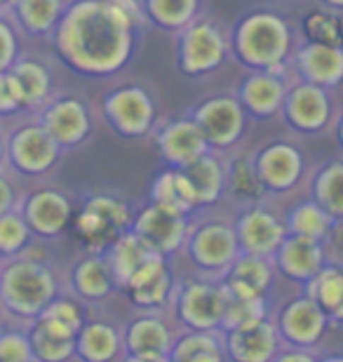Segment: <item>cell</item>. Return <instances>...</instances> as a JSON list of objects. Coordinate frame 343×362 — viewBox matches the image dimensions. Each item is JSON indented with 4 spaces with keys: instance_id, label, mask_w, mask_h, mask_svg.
Instances as JSON below:
<instances>
[{
    "instance_id": "cell-16",
    "label": "cell",
    "mask_w": 343,
    "mask_h": 362,
    "mask_svg": "<svg viewBox=\"0 0 343 362\" xmlns=\"http://www.w3.org/2000/svg\"><path fill=\"white\" fill-rule=\"evenodd\" d=\"M111 111L115 115V120H120V125H125V127L141 129L146 122H149V104H146L144 94L136 90L120 92L118 97L113 99Z\"/></svg>"
},
{
    "instance_id": "cell-26",
    "label": "cell",
    "mask_w": 343,
    "mask_h": 362,
    "mask_svg": "<svg viewBox=\"0 0 343 362\" xmlns=\"http://www.w3.org/2000/svg\"><path fill=\"white\" fill-rule=\"evenodd\" d=\"M245 97L259 111H271L280 99V85L273 78H254L245 88Z\"/></svg>"
},
{
    "instance_id": "cell-12",
    "label": "cell",
    "mask_w": 343,
    "mask_h": 362,
    "mask_svg": "<svg viewBox=\"0 0 343 362\" xmlns=\"http://www.w3.org/2000/svg\"><path fill=\"white\" fill-rule=\"evenodd\" d=\"M85 127V113L76 101H64L57 104L52 111L47 113V129L54 139H59L64 144H71L80 139Z\"/></svg>"
},
{
    "instance_id": "cell-38",
    "label": "cell",
    "mask_w": 343,
    "mask_h": 362,
    "mask_svg": "<svg viewBox=\"0 0 343 362\" xmlns=\"http://www.w3.org/2000/svg\"><path fill=\"white\" fill-rule=\"evenodd\" d=\"M153 7L165 21H179L191 10V0H153Z\"/></svg>"
},
{
    "instance_id": "cell-3",
    "label": "cell",
    "mask_w": 343,
    "mask_h": 362,
    "mask_svg": "<svg viewBox=\"0 0 343 362\" xmlns=\"http://www.w3.org/2000/svg\"><path fill=\"white\" fill-rule=\"evenodd\" d=\"M226 292L214 285H191L184 296V313L198 327H211L223 313Z\"/></svg>"
},
{
    "instance_id": "cell-42",
    "label": "cell",
    "mask_w": 343,
    "mask_h": 362,
    "mask_svg": "<svg viewBox=\"0 0 343 362\" xmlns=\"http://www.w3.org/2000/svg\"><path fill=\"white\" fill-rule=\"evenodd\" d=\"M7 54H10V38H7V33L0 28V64H3V57L7 59Z\"/></svg>"
},
{
    "instance_id": "cell-39",
    "label": "cell",
    "mask_w": 343,
    "mask_h": 362,
    "mask_svg": "<svg viewBox=\"0 0 343 362\" xmlns=\"http://www.w3.org/2000/svg\"><path fill=\"white\" fill-rule=\"evenodd\" d=\"M28 356L26 341L21 337H3L0 339V358H12V360H24Z\"/></svg>"
},
{
    "instance_id": "cell-21",
    "label": "cell",
    "mask_w": 343,
    "mask_h": 362,
    "mask_svg": "<svg viewBox=\"0 0 343 362\" xmlns=\"http://www.w3.org/2000/svg\"><path fill=\"white\" fill-rule=\"evenodd\" d=\"M233 252V235L223 226H209L198 240V255L207 264H221Z\"/></svg>"
},
{
    "instance_id": "cell-28",
    "label": "cell",
    "mask_w": 343,
    "mask_h": 362,
    "mask_svg": "<svg viewBox=\"0 0 343 362\" xmlns=\"http://www.w3.org/2000/svg\"><path fill=\"white\" fill-rule=\"evenodd\" d=\"M318 294L322 308H327L330 313H339L341 306V275L337 269H327L318 278Z\"/></svg>"
},
{
    "instance_id": "cell-41",
    "label": "cell",
    "mask_w": 343,
    "mask_h": 362,
    "mask_svg": "<svg viewBox=\"0 0 343 362\" xmlns=\"http://www.w3.org/2000/svg\"><path fill=\"white\" fill-rule=\"evenodd\" d=\"M10 202H12V191H10V186H7L3 179H0V214H3L7 207H10Z\"/></svg>"
},
{
    "instance_id": "cell-25",
    "label": "cell",
    "mask_w": 343,
    "mask_h": 362,
    "mask_svg": "<svg viewBox=\"0 0 343 362\" xmlns=\"http://www.w3.org/2000/svg\"><path fill=\"white\" fill-rule=\"evenodd\" d=\"M132 344L139 346L141 349V353L146 349L149 351V358H163V353L156 351V349H163V346H167V332L160 327V322H139L134 332H132ZM139 356V353H136Z\"/></svg>"
},
{
    "instance_id": "cell-11",
    "label": "cell",
    "mask_w": 343,
    "mask_h": 362,
    "mask_svg": "<svg viewBox=\"0 0 343 362\" xmlns=\"http://www.w3.org/2000/svg\"><path fill=\"white\" fill-rule=\"evenodd\" d=\"M221 57V40L211 26H195L186 40V62L191 69H207Z\"/></svg>"
},
{
    "instance_id": "cell-13",
    "label": "cell",
    "mask_w": 343,
    "mask_h": 362,
    "mask_svg": "<svg viewBox=\"0 0 343 362\" xmlns=\"http://www.w3.org/2000/svg\"><path fill=\"white\" fill-rule=\"evenodd\" d=\"M282 264L287 266L289 273L294 275H313L320 266V250L315 245V238L298 235L294 240L284 245Z\"/></svg>"
},
{
    "instance_id": "cell-4",
    "label": "cell",
    "mask_w": 343,
    "mask_h": 362,
    "mask_svg": "<svg viewBox=\"0 0 343 362\" xmlns=\"http://www.w3.org/2000/svg\"><path fill=\"white\" fill-rule=\"evenodd\" d=\"M200 122L205 127V132L211 141H228L233 139V134L238 132L240 127V113L233 101L228 99H219L211 101L200 111Z\"/></svg>"
},
{
    "instance_id": "cell-31",
    "label": "cell",
    "mask_w": 343,
    "mask_h": 362,
    "mask_svg": "<svg viewBox=\"0 0 343 362\" xmlns=\"http://www.w3.org/2000/svg\"><path fill=\"white\" fill-rule=\"evenodd\" d=\"M177 358H184V360H219V358H221V353H219L214 339L195 337V339H188L186 344H181V351L177 353Z\"/></svg>"
},
{
    "instance_id": "cell-36",
    "label": "cell",
    "mask_w": 343,
    "mask_h": 362,
    "mask_svg": "<svg viewBox=\"0 0 343 362\" xmlns=\"http://www.w3.org/2000/svg\"><path fill=\"white\" fill-rule=\"evenodd\" d=\"M341 168L337 165V168H332L330 172L325 175L322 179V184H320V195H322V200H325V205H330L332 207V214H339V209H341V202H339V191H341Z\"/></svg>"
},
{
    "instance_id": "cell-32",
    "label": "cell",
    "mask_w": 343,
    "mask_h": 362,
    "mask_svg": "<svg viewBox=\"0 0 343 362\" xmlns=\"http://www.w3.org/2000/svg\"><path fill=\"white\" fill-rule=\"evenodd\" d=\"M308 33L322 45H339V24L337 19L327 17V14H313L308 19Z\"/></svg>"
},
{
    "instance_id": "cell-19",
    "label": "cell",
    "mask_w": 343,
    "mask_h": 362,
    "mask_svg": "<svg viewBox=\"0 0 343 362\" xmlns=\"http://www.w3.org/2000/svg\"><path fill=\"white\" fill-rule=\"evenodd\" d=\"M284 322H287L289 332L296 339H301V341H308V339L318 337L322 317H320V310L315 308V303H313V301H298V303H294V306L289 308V313H287V317H284Z\"/></svg>"
},
{
    "instance_id": "cell-10",
    "label": "cell",
    "mask_w": 343,
    "mask_h": 362,
    "mask_svg": "<svg viewBox=\"0 0 343 362\" xmlns=\"http://www.w3.org/2000/svg\"><path fill=\"white\" fill-rule=\"evenodd\" d=\"M268 282H271V271L264 262H259L257 257H245L243 262L236 264L231 275L228 294L236 296H254L261 294Z\"/></svg>"
},
{
    "instance_id": "cell-14",
    "label": "cell",
    "mask_w": 343,
    "mask_h": 362,
    "mask_svg": "<svg viewBox=\"0 0 343 362\" xmlns=\"http://www.w3.org/2000/svg\"><path fill=\"white\" fill-rule=\"evenodd\" d=\"M186 179L195 188L198 200H214L219 195V188H221V172H219L216 163L202 156L188 163Z\"/></svg>"
},
{
    "instance_id": "cell-22",
    "label": "cell",
    "mask_w": 343,
    "mask_h": 362,
    "mask_svg": "<svg viewBox=\"0 0 343 362\" xmlns=\"http://www.w3.org/2000/svg\"><path fill=\"white\" fill-rule=\"evenodd\" d=\"M308 71L310 76L320 83H337L339 78V52L337 47H310L308 52Z\"/></svg>"
},
{
    "instance_id": "cell-1",
    "label": "cell",
    "mask_w": 343,
    "mask_h": 362,
    "mask_svg": "<svg viewBox=\"0 0 343 362\" xmlns=\"http://www.w3.org/2000/svg\"><path fill=\"white\" fill-rule=\"evenodd\" d=\"M5 287L7 299L14 303V308L21 310H35L45 306V301L52 294V280H50L47 271L31 264H21L7 273Z\"/></svg>"
},
{
    "instance_id": "cell-23",
    "label": "cell",
    "mask_w": 343,
    "mask_h": 362,
    "mask_svg": "<svg viewBox=\"0 0 343 362\" xmlns=\"http://www.w3.org/2000/svg\"><path fill=\"white\" fill-rule=\"evenodd\" d=\"M264 175L273 184H289L296 177V158L289 148L277 146L264 158Z\"/></svg>"
},
{
    "instance_id": "cell-33",
    "label": "cell",
    "mask_w": 343,
    "mask_h": 362,
    "mask_svg": "<svg viewBox=\"0 0 343 362\" xmlns=\"http://www.w3.org/2000/svg\"><path fill=\"white\" fill-rule=\"evenodd\" d=\"M35 346H38L42 358H64L71 351V339L57 337L45 327H38V332H35Z\"/></svg>"
},
{
    "instance_id": "cell-18",
    "label": "cell",
    "mask_w": 343,
    "mask_h": 362,
    "mask_svg": "<svg viewBox=\"0 0 343 362\" xmlns=\"http://www.w3.org/2000/svg\"><path fill=\"white\" fill-rule=\"evenodd\" d=\"M31 216L35 226L42 228V233H57L59 226H64V219H66V202L57 198V195L45 193L33 200Z\"/></svg>"
},
{
    "instance_id": "cell-17",
    "label": "cell",
    "mask_w": 343,
    "mask_h": 362,
    "mask_svg": "<svg viewBox=\"0 0 343 362\" xmlns=\"http://www.w3.org/2000/svg\"><path fill=\"white\" fill-rule=\"evenodd\" d=\"M17 156L28 168H45L52 160L54 151L47 134H42L40 129H26L21 134V139L17 141Z\"/></svg>"
},
{
    "instance_id": "cell-15",
    "label": "cell",
    "mask_w": 343,
    "mask_h": 362,
    "mask_svg": "<svg viewBox=\"0 0 343 362\" xmlns=\"http://www.w3.org/2000/svg\"><path fill=\"white\" fill-rule=\"evenodd\" d=\"M291 115L306 127L320 125L322 115H327V99L322 92L313 88H301L291 94Z\"/></svg>"
},
{
    "instance_id": "cell-2",
    "label": "cell",
    "mask_w": 343,
    "mask_h": 362,
    "mask_svg": "<svg viewBox=\"0 0 343 362\" xmlns=\"http://www.w3.org/2000/svg\"><path fill=\"white\" fill-rule=\"evenodd\" d=\"M179 216H181L179 212H172V209H167L163 205H156L139 221V238L151 250H160V252L172 250L179 243L181 230H184V223H181Z\"/></svg>"
},
{
    "instance_id": "cell-44",
    "label": "cell",
    "mask_w": 343,
    "mask_h": 362,
    "mask_svg": "<svg viewBox=\"0 0 343 362\" xmlns=\"http://www.w3.org/2000/svg\"><path fill=\"white\" fill-rule=\"evenodd\" d=\"M0 3H3V0H0Z\"/></svg>"
},
{
    "instance_id": "cell-43",
    "label": "cell",
    "mask_w": 343,
    "mask_h": 362,
    "mask_svg": "<svg viewBox=\"0 0 343 362\" xmlns=\"http://www.w3.org/2000/svg\"><path fill=\"white\" fill-rule=\"evenodd\" d=\"M332 3H334V5H339V0H332Z\"/></svg>"
},
{
    "instance_id": "cell-29",
    "label": "cell",
    "mask_w": 343,
    "mask_h": 362,
    "mask_svg": "<svg viewBox=\"0 0 343 362\" xmlns=\"http://www.w3.org/2000/svg\"><path fill=\"white\" fill-rule=\"evenodd\" d=\"M83 344L92 358H108L115 349V337L104 325H94V327L85 332Z\"/></svg>"
},
{
    "instance_id": "cell-9",
    "label": "cell",
    "mask_w": 343,
    "mask_h": 362,
    "mask_svg": "<svg viewBox=\"0 0 343 362\" xmlns=\"http://www.w3.org/2000/svg\"><path fill=\"white\" fill-rule=\"evenodd\" d=\"M233 344H236V353L245 360H264L271 356L275 339H273V329L264 322H252L245 325V327L236 329V337H233Z\"/></svg>"
},
{
    "instance_id": "cell-5",
    "label": "cell",
    "mask_w": 343,
    "mask_h": 362,
    "mask_svg": "<svg viewBox=\"0 0 343 362\" xmlns=\"http://www.w3.org/2000/svg\"><path fill=\"white\" fill-rule=\"evenodd\" d=\"M280 21L259 17L254 19L245 31V45H247V54H254V59L266 62L273 59V57L280 54L282 49V33H280Z\"/></svg>"
},
{
    "instance_id": "cell-30",
    "label": "cell",
    "mask_w": 343,
    "mask_h": 362,
    "mask_svg": "<svg viewBox=\"0 0 343 362\" xmlns=\"http://www.w3.org/2000/svg\"><path fill=\"white\" fill-rule=\"evenodd\" d=\"M78 285L87 294H106L108 292V278L104 273V266L99 262H87L78 271Z\"/></svg>"
},
{
    "instance_id": "cell-8",
    "label": "cell",
    "mask_w": 343,
    "mask_h": 362,
    "mask_svg": "<svg viewBox=\"0 0 343 362\" xmlns=\"http://www.w3.org/2000/svg\"><path fill=\"white\" fill-rule=\"evenodd\" d=\"M156 195H158V205H163L179 214L188 212V209L198 202V195H195V188L191 186V181L186 179V175H177V172H167V175L158 181Z\"/></svg>"
},
{
    "instance_id": "cell-27",
    "label": "cell",
    "mask_w": 343,
    "mask_h": 362,
    "mask_svg": "<svg viewBox=\"0 0 343 362\" xmlns=\"http://www.w3.org/2000/svg\"><path fill=\"white\" fill-rule=\"evenodd\" d=\"M291 223H294L296 233L306 238H320L322 233H327V214L320 212V209L313 205L298 207Z\"/></svg>"
},
{
    "instance_id": "cell-34",
    "label": "cell",
    "mask_w": 343,
    "mask_h": 362,
    "mask_svg": "<svg viewBox=\"0 0 343 362\" xmlns=\"http://www.w3.org/2000/svg\"><path fill=\"white\" fill-rule=\"evenodd\" d=\"M24 240H26V226L21 223V219L10 214L5 219H0V247L7 252H17Z\"/></svg>"
},
{
    "instance_id": "cell-7",
    "label": "cell",
    "mask_w": 343,
    "mask_h": 362,
    "mask_svg": "<svg viewBox=\"0 0 343 362\" xmlns=\"http://www.w3.org/2000/svg\"><path fill=\"white\" fill-rule=\"evenodd\" d=\"M163 144H165L167 156H170L172 160L184 163V165L195 160V158H200L202 151H205V139H202L200 129L188 125V122H179V125L170 127V132L165 134Z\"/></svg>"
},
{
    "instance_id": "cell-20",
    "label": "cell",
    "mask_w": 343,
    "mask_h": 362,
    "mask_svg": "<svg viewBox=\"0 0 343 362\" xmlns=\"http://www.w3.org/2000/svg\"><path fill=\"white\" fill-rule=\"evenodd\" d=\"M153 255H156V250H151L141 238L125 235L118 245H115V271L127 280L136 266L144 264L146 259Z\"/></svg>"
},
{
    "instance_id": "cell-24",
    "label": "cell",
    "mask_w": 343,
    "mask_h": 362,
    "mask_svg": "<svg viewBox=\"0 0 343 362\" xmlns=\"http://www.w3.org/2000/svg\"><path fill=\"white\" fill-rule=\"evenodd\" d=\"M14 81H17L19 90H21V97H24V104H35L45 97V90H47V76L45 71L35 64H21L14 74Z\"/></svg>"
},
{
    "instance_id": "cell-6",
    "label": "cell",
    "mask_w": 343,
    "mask_h": 362,
    "mask_svg": "<svg viewBox=\"0 0 343 362\" xmlns=\"http://www.w3.org/2000/svg\"><path fill=\"white\" fill-rule=\"evenodd\" d=\"M243 238L252 255H268L280 243L282 230L266 212H252L243 219Z\"/></svg>"
},
{
    "instance_id": "cell-35",
    "label": "cell",
    "mask_w": 343,
    "mask_h": 362,
    "mask_svg": "<svg viewBox=\"0 0 343 362\" xmlns=\"http://www.w3.org/2000/svg\"><path fill=\"white\" fill-rule=\"evenodd\" d=\"M24 17L33 28L47 26L54 17V0H24Z\"/></svg>"
},
{
    "instance_id": "cell-37",
    "label": "cell",
    "mask_w": 343,
    "mask_h": 362,
    "mask_svg": "<svg viewBox=\"0 0 343 362\" xmlns=\"http://www.w3.org/2000/svg\"><path fill=\"white\" fill-rule=\"evenodd\" d=\"M21 104H24V97L14 76H0V111H10Z\"/></svg>"
},
{
    "instance_id": "cell-40",
    "label": "cell",
    "mask_w": 343,
    "mask_h": 362,
    "mask_svg": "<svg viewBox=\"0 0 343 362\" xmlns=\"http://www.w3.org/2000/svg\"><path fill=\"white\" fill-rule=\"evenodd\" d=\"M233 184H236V191L238 193H245V195H250V191L257 193V181H254L252 170L247 168V165H238V168H236V177H233Z\"/></svg>"
}]
</instances>
